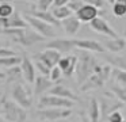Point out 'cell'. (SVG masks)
Masks as SVG:
<instances>
[{
	"label": "cell",
	"mask_w": 126,
	"mask_h": 122,
	"mask_svg": "<svg viewBox=\"0 0 126 122\" xmlns=\"http://www.w3.org/2000/svg\"><path fill=\"white\" fill-rule=\"evenodd\" d=\"M77 58H79V61H77V67L75 73H76L77 83L81 86L88 77H91L95 73V68L98 67V62H96V58L91 53L83 50Z\"/></svg>",
	"instance_id": "obj_1"
},
{
	"label": "cell",
	"mask_w": 126,
	"mask_h": 122,
	"mask_svg": "<svg viewBox=\"0 0 126 122\" xmlns=\"http://www.w3.org/2000/svg\"><path fill=\"white\" fill-rule=\"evenodd\" d=\"M34 58H35L37 61H41L42 64H45L47 68L53 69V68L57 67L58 62H60L61 53H58V52H56V50L46 49V50L41 52V53H37L35 56H34Z\"/></svg>",
	"instance_id": "obj_8"
},
{
	"label": "cell",
	"mask_w": 126,
	"mask_h": 122,
	"mask_svg": "<svg viewBox=\"0 0 126 122\" xmlns=\"http://www.w3.org/2000/svg\"><path fill=\"white\" fill-rule=\"evenodd\" d=\"M52 14H53V16L60 22V23L63 20H65V19H68V18H71V16H72V11L68 8V5L61 7V8H54Z\"/></svg>",
	"instance_id": "obj_24"
},
{
	"label": "cell",
	"mask_w": 126,
	"mask_h": 122,
	"mask_svg": "<svg viewBox=\"0 0 126 122\" xmlns=\"http://www.w3.org/2000/svg\"><path fill=\"white\" fill-rule=\"evenodd\" d=\"M61 24H63V27H64V31H65L69 37L76 35L77 33H79L80 27H81V22H80L76 16H73V15H72L71 18L63 20V22H61Z\"/></svg>",
	"instance_id": "obj_19"
},
{
	"label": "cell",
	"mask_w": 126,
	"mask_h": 122,
	"mask_svg": "<svg viewBox=\"0 0 126 122\" xmlns=\"http://www.w3.org/2000/svg\"><path fill=\"white\" fill-rule=\"evenodd\" d=\"M90 26H91V29H92L94 31L99 33V34H102V35H106V37L111 38V39L118 38V34L115 33V30L112 29L103 18H96L95 20H92L90 23Z\"/></svg>",
	"instance_id": "obj_10"
},
{
	"label": "cell",
	"mask_w": 126,
	"mask_h": 122,
	"mask_svg": "<svg viewBox=\"0 0 126 122\" xmlns=\"http://www.w3.org/2000/svg\"><path fill=\"white\" fill-rule=\"evenodd\" d=\"M22 57L19 56H14V57H7V58H0V67H4L7 69L14 67H19L22 64Z\"/></svg>",
	"instance_id": "obj_25"
},
{
	"label": "cell",
	"mask_w": 126,
	"mask_h": 122,
	"mask_svg": "<svg viewBox=\"0 0 126 122\" xmlns=\"http://www.w3.org/2000/svg\"><path fill=\"white\" fill-rule=\"evenodd\" d=\"M20 76H22V69H20V67H14V68L7 69L6 77H8L10 80H18Z\"/></svg>",
	"instance_id": "obj_31"
},
{
	"label": "cell",
	"mask_w": 126,
	"mask_h": 122,
	"mask_svg": "<svg viewBox=\"0 0 126 122\" xmlns=\"http://www.w3.org/2000/svg\"><path fill=\"white\" fill-rule=\"evenodd\" d=\"M0 79H6V73H3V72H0Z\"/></svg>",
	"instance_id": "obj_40"
},
{
	"label": "cell",
	"mask_w": 126,
	"mask_h": 122,
	"mask_svg": "<svg viewBox=\"0 0 126 122\" xmlns=\"http://www.w3.org/2000/svg\"><path fill=\"white\" fill-rule=\"evenodd\" d=\"M3 29H4V27H3V19L0 18V33L3 31Z\"/></svg>",
	"instance_id": "obj_39"
},
{
	"label": "cell",
	"mask_w": 126,
	"mask_h": 122,
	"mask_svg": "<svg viewBox=\"0 0 126 122\" xmlns=\"http://www.w3.org/2000/svg\"><path fill=\"white\" fill-rule=\"evenodd\" d=\"M1 111H3L4 118L8 122H25L26 118H27L25 108L16 105L15 102H11V100H6L3 103Z\"/></svg>",
	"instance_id": "obj_3"
},
{
	"label": "cell",
	"mask_w": 126,
	"mask_h": 122,
	"mask_svg": "<svg viewBox=\"0 0 126 122\" xmlns=\"http://www.w3.org/2000/svg\"><path fill=\"white\" fill-rule=\"evenodd\" d=\"M38 106H39V110L41 108H72L73 102L54 96V95H44L39 99Z\"/></svg>",
	"instance_id": "obj_6"
},
{
	"label": "cell",
	"mask_w": 126,
	"mask_h": 122,
	"mask_svg": "<svg viewBox=\"0 0 126 122\" xmlns=\"http://www.w3.org/2000/svg\"><path fill=\"white\" fill-rule=\"evenodd\" d=\"M20 69H22V76L25 77V80L27 83H34L37 79L35 76V65L33 64L29 57H23L22 60V64H20Z\"/></svg>",
	"instance_id": "obj_14"
},
{
	"label": "cell",
	"mask_w": 126,
	"mask_h": 122,
	"mask_svg": "<svg viewBox=\"0 0 126 122\" xmlns=\"http://www.w3.org/2000/svg\"><path fill=\"white\" fill-rule=\"evenodd\" d=\"M53 88V81L46 76H37L34 81V94L35 95H42L45 92H49Z\"/></svg>",
	"instance_id": "obj_17"
},
{
	"label": "cell",
	"mask_w": 126,
	"mask_h": 122,
	"mask_svg": "<svg viewBox=\"0 0 126 122\" xmlns=\"http://www.w3.org/2000/svg\"><path fill=\"white\" fill-rule=\"evenodd\" d=\"M111 79H112V81H114V86L126 88V72H125V70H121V69H117V68H112Z\"/></svg>",
	"instance_id": "obj_23"
},
{
	"label": "cell",
	"mask_w": 126,
	"mask_h": 122,
	"mask_svg": "<svg viewBox=\"0 0 126 122\" xmlns=\"http://www.w3.org/2000/svg\"><path fill=\"white\" fill-rule=\"evenodd\" d=\"M123 122H126V119H125V121H123Z\"/></svg>",
	"instance_id": "obj_41"
},
{
	"label": "cell",
	"mask_w": 126,
	"mask_h": 122,
	"mask_svg": "<svg viewBox=\"0 0 126 122\" xmlns=\"http://www.w3.org/2000/svg\"><path fill=\"white\" fill-rule=\"evenodd\" d=\"M46 49L50 50H56L58 53H68V52L73 50L75 46V39H65V38H54V39L49 41L45 45Z\"/></svg>",
	"instance_id": "obj_9"
},
{
	"label": "cell",
	"mask_w": 126,
	"mask_h": 122,
	"mask_svg": "<svg viewBox=\"0 0 126 122\" xmlns=\"http://www.w3.org/2000/svg\"><path fill=\"white\" fill-rule=\"evenodd\" d=\"M112 14L118 18L126 15V0H114L112 1Z\"/></svg>",
	"instance_id": "obj_26"
},
{
	"label": "cell",
	"mask_w": 126,
	"mask_h": 122,
	"mask_svg": "<svg viewBox=\"0 0 126 122\" xmlns=\"http://www.w3.org/2000/svg\"><path fill=\"white\" fill-rule=\"evenodd\" d=\"M125 39H126V38H125Z\"/></svg>",
	"instance_id": "obj_42"
},
{
	"label": "cell",
	"mask_w": 126,
	"mask_h": 122,
	"mask_svg": "<svg viewBox=\"0 0 126 122\" xmlns=\"http://www.w3.org/2000/svg\"><path fill=\"white\" fill-rule=\"evenodd\" d=\"M125 119H123V115L119 113V111H115V113L110 114L109 117H107V122H123Z\"/></svg>",
	"instance_id": "obj_35"
},
{
	"label": "cell",
	"mask_w": 126,
	"mask_h": 122,
	"mask_svg": "<svg viewBox=\"0 0 126 122\" xmlns=\"http://www.w3.org/2000/svg\"><path fill=\"white\" fill-rule=\"evenodd\" d=\"M72 114L71 108H41L37 111V115L41 121H60L65 119Z\"/></svg>",
	"instance_id": "obj_7"
},
{
	"label": "cell",
	"mask_w": 126,
	"mask_h": 122,
	"mask_svg": "<svg viewBox=\"0 0 126 122\" xmlns=\"http://www.w3.org/2000/svg\"><path fill=\"white\" fill-rule=\"evenodd\" d=\"M12 98H14V102L25 110L31 107V105H33V95L29 91L27 87L23 86L22 83H16L12 87Z\"/></svg>",
	"instance_id": "obj_5"
},
{
	"label": "cell",
	"mask_w": 126,
	"mask_h": 122,
	"mask_svg": "<svg viewBox=\"0 0 126 122\" xmlns=\"http://www.w3.org/2000/svg\"><path fill=\"white\" fill-rule=\"evenodd\" d=\"M14 56H18L15 53V50H11V49L1 48L0 46V58H7V57H14Z\"/></svg>",
	"instance_id": "obj_36"
},
{
	"label": "cell",
	"mask_w": 126,
	"mask_h": 122,
	"mask_svg": "<svg viewBox=\"0 0 126 122\" xmlns=\"http://www.w3.org/2000/svg\"><path fill=\"white\" fill-rule=\"evenodd\" d=\"M53 5V0H38L35 3V7L33 11H41V12H46L50 7Z\"/></svg>",
	"instance_id": "obj_30"
},
{
	"label": "cell",
	"mask_w": 126,
	"mask_h": 122,
	"mask_svg": "<svg viewBox=\"0 0 126 122\" xmlns=\"http://www.w3.org/2000/svg\"><path fill=\"white\" fill-rule=\"evenodd\" d=\"M3 34H7L15 41L23 46H33L34 43L42 42L45 39L42 35L35 33L33 29H12V30H6Z\"/></svg>",
	"instance_id": "obj_2"
},
{
	"label": "cell",
	"mask_w": 126,
	"mask_h": 122,
	"mask_svg": "<svg viewBox=\"0 0 126 122\" xmlns=\"http://www.w3.org/2000/svg\"><path fill=\"white\" fill-rule=\"evenodd\" d=\"M106 60L110 62L111 65H114V68L126 72V57H121V56H109L106 57Z\"/></svg>",
	"instance_id": "obj_27"
},
{
	"label": "cell",
	"mask_w": 126,
	"mask_h": 122,
	"mask_svg": "<svg viewBox=\"0 0 126 122\" xmlns=\"http://www.w3.org/2000/svg\"><path fill=\"white\" fill-rule=\"evenodd\" d=\"M49 95H54V96H58V98H63V99H68V100H72V102H76L79 98L68 88L65 87L64 84H56L53 86V88L49 91Z\"/></svg>",
	"instance_id": "obj_16"
},
{
	"label": "cell",
	"mask_w": 126,
	"mask_h": 122,
	"mask_svg": "<svg viewBox=\"0 0 126 122\" xmlns=\"http://www.w3.org/2000/svg\"><path fill=\"white\" fill-rule=\"evenodd\" d=\"M103 46L106 48V50L111 52V53H118V52L123 50L126 46V39L123 38H114V39H107L103 43Z\"/></svg>",
	"instance_id": "obj_21"
},
{
	"label": "cell",
	"mask_w": 126,
	"mask_h": 122,
	"mask_svg": "<svg viewBox=\"0 0 126 122\" xmlns=\"http://www.w3.org/2000/svg\"><path fill=\"white\" fill-rule=\"evenodd\" d=\"M14 14H15V10H14V5L12 4L6 3V1L0 3V18L1 19H8Z\"/></svg>",
	"instance_id": "obj_28"
},
{
	"label": "cell",
	"mask_w": 126,
	"mask_h": 122,
	"mask_svg": "<svg viewBox=\"0 0 126 122\" xmlns=\"http://www.w3.org/2000/svg\"><path fill=\"white\" fill-rule=\"evenodd\" d=\"M30 15L34 16V18H37V19H41V20L46 22V23L52 24V26H58V24H60V22H58L57 19L53 16V14L49 12V11H46V12H41V11H31Z\"/></svg>",
	"instance_id": "obj_22"
},
{
	"label": "cell",
	"mask_w": 126,
	"mask_h": 122,
	"mask_svg": "<svg viewBox=\"0 0 126 122\" xmlns=\"http://www.w3.org/2000/svg\"><path fill=\"white\" fill-rule=\"evenodd\" d=\"M76 18L81 23H91L96 18H99V10L96 7H94L92 4H90V3H85L76 12Z\"/></svg>",
	"instance_id": "obj_11"
},
{
	"label": "cell",
	"mask_w": 126,
	"mask_h": 122,
	"mask_svg": "<svg viewBox=\"0 0 126 122\" xmlns=\"http://www.w3.org/2000/svg\"><path fill=\"white\" fill-rule=\"evenodd\" d=\"M84 4L85 3L81 1V0H69L68 1V8L72 11V12H77Z\"/></svg>",
	"instance_id": "obj_32"
},
{
	"label": "cell",
	"mask_w": 126,
	"mask_h": 122,
	"mask_svg": "<svg viewBox=\"0 0 126 122\" xmlns=\"http://www.w3.org/2000/svg\"><path fill=\"white\" fill-rule=\"evenodd\" d=\"M110 89H111L114 96L117 98L122 105H126V88H122V87H118V86H114V84H112V86L110 87Z\"/></svg>",
	"instance_id": "obj_29"
},
{
	"label": "cell",
	"mask_w": 126,
	"mask_h": 122,
	"mask_svg": "<svg viewBox=\"0 0 126 122\" xmlns=\"http://www.w3.org/2000/svg\"><path fill=\"white\" fill-rule=\"evenodd\" d=\"M75 46L81 49L83 52H88V53H91V52H95V53L106 52V48L103 46V43L98 42L95 39H87V38H84V39H75Z\"/></svg>",
	"instance_id": "obj_12"
},
{
	"label": "cell",
	"mask_w": 126,
	"mask_h": 122,
	"mask_svg": "<svg viewBox=\"0 0 126 122\" xmlns=\"http://www.w3.org/2000/svg\"><path fill=\"white\" fill-rule=\"evenodd\" d=\"M61 75H63V72H61V69L58 67H54L52 70H50V75H49V79L54 83V81H58L61 77Z\"/></svg>",
	"instance_id": "obj_34"
},
{
	"label": "cell",
	"mask_w": 126,
	"mask_h": 122,
	"mask_svg": "<svg viewBox=\"0 0 126 122\" xmlns=\"http://www.w3.org/2000/svg\"><path fill=\"white\" fill-rule=\"evenodd\" d=\"M68 1L69 0H53V10L54 8H61V7H65V5H68Z\"/></svg>",
	"instance_id": "obj_37"
},
{
	"label": "cell",
	"mask_w": 126,
	"mask_h": 122,
	"mask_svg": "<svg viewBox=\"0 0 126 122\" xmlns=\"http://www.w3.org/2000/svg\"><path fill=\"white\" fill-rule=\"evenodd\" d=\"M77 61H79V58L76 56H65V57H61L57 67L61 69L63 75H65L66 77H71L76 72Z\"/></svg>",
	"instance_id": "obj_13"
},
{
	"label": "cell",
	"mask_w": 126,
	"mask_h": 122,
	"mask_svg": "<svg viewBox=\"0 0 126 122\" xmlns=\"http://www.w3.org/2000/svg\"><path fill=\"white\" fill-rule=\"evenodd\" d=\"M90 4H92L94 7H96L99 10V8H102V7H104V4H106V1L104 0H91V1H88Z\"/></svg>",
	"instance_id": "obj_38"
},
{
	"label": "cell",
	"mask_w": 126,
	"mask_h": 122,
	"mask_svg": "<svg viewBox=\"0 0 126 122\" xmlns=\"http://www.w3.org/2000/svg\"><path fill=\"white\" fill-rule=\"evenodd\" d=\"M25 20L27 22L29 26H31V29L35 33H38L39 35H42L44 38H54L56 37V30L54 26L46 23V22L37 19L31 15H25Z\"/></svg>",
	"instance_id": "obj_4"
},
{
	"label": "cell",
	"mask_w": 126,
	"mask_h": 122,
	"mask_svg": "<svg viewBox=\"0 0 126 122\" xmlns=\"http://www.w3.org/2000/svg\"><path fill=\"white\" fill-rule=\"evenodd\" d=\"M106 83L104 79L102 77L99 73H94L91 77H88L84 83L80 86V91H91V89H96V88H100L103 84Z\"/></svg>",
	"instance_id": "obj_18"
},
{
	"label": "cell",
	"mask_w": 126,
	"mask_h": 122,
	"mask_svg": "<svg viewBox=\"0 0 126 122\" xmlns=\"http://www.w3.org/2000/svg\"><path fill=\"white\" fill-rule=\"evenodd\" d=\"M35 69H38L39 72L42 73V76H46V77H49V75H50V68H47L45 64H42L41 61H37L35 60Z\"/></svg>",
	"instance_id": "obj_33"
},
{
	"label": "cell",
	"mask_w": 126,
	"mask_h": 122,
	"mask_svg": "<svg viewBox=\"0 0 126 122\" xmlns=\"http://www.w3.org/2000/svg\"><path fill=\"white\" fill-rule=\"evenodd\" d=\"M88 117H90V122H99L102 119V111H100V105H99L98 99L91 98L88 100V108H87Z\"/></svg>",
	"instance_id": "obj_20"
},
{
	"label": "cell",
	"mask_w": 126,
	"mask_h": 122,
	"mask_svg": "<svg viewBox=\"0 0 126 122\" xmlns=\"http://www.w3.org/2000/svg\"><path fill=\"white\" fill-rule=\"evenodd\" d=\"M99 105H100V111H102V118H107V117L110 115V114L115 113V111H118L121 107H122V103L119 102V100H115V102L111 103V99H100V102H99Z\"/></svg>",
	"instance_id": "obj_15"
}]
</instances>
